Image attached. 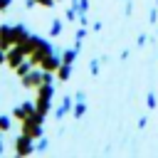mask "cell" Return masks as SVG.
Here are the masks:
<instances>
[{"label":"cell","mask_w":158,"mask_h":158,"mask_svg":"<svg viewBox=\"0 0 158 158\" xmlns=\"http://www.w3.org/2000/svg\"><path fill=\"white\" fill-rule=\"evenodd\" d=\"M37 99H35V106H37V114H42V116H47V111H49V106H52V96H54V86L52 84H40L37 89Z\"/></svg>","instance_id":"obj_1"},{"label":"cell","mask_w":158,"mask_h":158,"mask_svg":"<svg viewBox=\"0 0 158 158\" xmlns=\"http://www.w3.org/2000/svg\"><path fill=\"white\" fill-rule=\"evenodd\" d=\"M42 121H44V116L35 111V114H32V116H27L25 121H20V131L37 141V138H42Z\"/></svg>","instance_id":"obj_2"},{"label":"cell","mask_w":158,"mask_h":158,"mask_svg":"<svg viewBox=\"0 0 158 158\" xmlns=\"http://www.w3.org/2000/svg\"><path fill=\"white\" fill-rule=\"evenodd\" d=\"M37 148H35V138H30L27 133L20 131V136L15 138V153L17 156H32Z\"/></svg>","instance_id":"obj_3"},{"label":"cell","mask_w":158,"mask_h":158,"mask_svg":"<svg viewBox=\"0 0 158 158\" xmlns=\"http://www.w3.org/2000/svg\"><path fill=\"white\" fill-rule=\"evenodd\" d=\"M40 84H44V69H42V67H40V69L35 67L30 74L22 77V86H27V89H37Z\"/></svg>","instance_id":"obj_4"},{"label":"cell","mask_w":158,"mask_h":158,"mask_svg":"<svg viewBox=\"0 0 158 158\" xmlns=\"http://www.w3.org/2000/svg\"><path fill=\"white\" fill-rule=\"evenodd\" d=\"M25 59H27V52H25L20 44H12V47L7 49V64H10L12 69H17V67H20Z\"/></svg>","instance_id":"obj_5"},{"label":"cell","mask_w":158,"mask_h":158,"mask_svg":"<svg viewBox=\"0 0 158 158\" xmlns=\"http://www.w3.org/2000/svg\"><path fill=\"white\" fill-rule=\"evenodd\" d=\"M35 111H37V106H35L32 101H22L20 106H15V109H12V118L25 121V118H27V116H32Z\"/></svg>","instance_id":"obj_6"},{"label":"cell","mask_w":158,"mask_h":158,"mask_svg":"<svg viewBox=\"0 0 158 158\" xmlns=\"http://www.w3.org/2000/svg\"><path fill=\"white\" fill-rule=\"evenodd\" d=\"M12 44H15L12 25H0V47H2V49H10Z\"/></svg>","instance_id":"obj_7"},{"label":"cell","mask_w":158,"mask_h":158,"mask_svg":"<svg viewBox=\"0 0 158 158\" xmlns=\"http://www.w3.org/2000/svg\"><path fill=\"white\" fill-rule=\"evenodd\" d=\"M59 64H62V57L57 54V52H52V54H47L42 62H40V67L44 69V72H54L57 74V69H59Z\"/></svg>","instance_id":"obj_8"},{"label":"cell","mask_w":158,"mask_h":158,"mask_svg":"<svg viewBox=\"0 0 158 158\" xmlns=\"http://www.w3.org/2000/svg\"><path fill=\"white\" fill-rule=\"evenodd\" d=\"M69 109H74V99H72V96H62V104L54 109V118L59 121V118H62V116H64Z\"/></svg>","instance_id":"obj_9"},{"label":"cell","mask_w":158,"mask_h":158,"mask_svg":"<svg viewBox=\"0 0 158 158\" xmlns=\"http://www.w3.org/2000/svg\"><path fill=\"white\" fill-rule=\"evenodd\" d=\"M77 57H79V49H77V47H69V49L62 52V62H64V64H74Z\"/></svg>","instance_id":"obj_10"},{"label":"cell","mask_w":158,"mask_h":158,"mask_svg":"<svg viewBox=\"0 0 158 158\" xmlns=\"http://www.w3.org/2000/svg\"><path fill=\"white\" fill-rule=\"evenodd\" d=\"M72 114H74L77 118H81V116L86 114V99H74V109H72Z\"/></svg>","instance_id":"obj_11"},{"label":"cell","mask_w":158,"mask_h":158,"mask_svg":"<svg viewBox=\"0 0 158 158\" xmlns=\"http://www.w3.org/2000/svg\"><path fill=\"white\" fill-rule=\"evenodd\" d=\"M62 30H64V22H62L59 17H54V20H52V25H49V37H59V35H62Z\"/></svg>","instance_id":"obj_12"},{"label":"cell","mask_w":158,"mask_h":158,"mask_svg":"<svg viewBox=\"0 0 158 158\" xmlns=\"http://www.w3.org/2000/svg\"><path fill=\"white\" fill-rule=\"evenodd\" d=\"M69 74H72V64H64V62H62L59 69H57V79H59V81H67Z\"/></svg>","instance_id":"obj_13"},{"label":"cell","mask_w":158,"mask_h":158,"mask_svg":"<svg viewBox=\"0 0 158 158\" xmlns=\"http://www.w3.org/2000/svg\"><path fill=\"white\" fill-rule=\"evenodd\" d=\"M12 126V121H10V116H0V131H7Z\"/></svg>","instance_id":"obj_14"},{"label":"cell","mask_w":158,"mask_h":158,"mask_svg":"<svg viewBox=\"0 0 158 158\" xmlns=\"http://www.w3.org/2000/svg\"><path fill=\"white\" fill-rule=\"evenodd\" d=\"M47 146H49V141H47V138H37V143H35V148H37V151H47Z\"/></svg>","instance_id":"obj_15"},{"label":"cell","mask_w":158,"mask_h":158,"mask_svg":"<svg viewBox=\"0 0 158 158\" xmlns=\"http://www.w3.org/2000/svg\"><path fill=\"white\" fill-rule=\"evenodd\" d=\"M89 72H91V77H96V74H99V59H91V64H89Z\"/></svg>","instance_id":"obj_16"},{"label":"cell","mask_w":158,"mask_h":158,"mask_svg":"<svg viewBox=\"0 0 158 158\" xmlns=\"http://www.w3.org/2000/svg\"><path fill=\"white\" fill-rule=\"evenodd\" d=\"M146 104H148V109H156V94H148Z\"/></svg>","instance_id":"obj_17"},{"label":"cell","mask_w":158,"mask_h":158,"mask_svg":"<svg viewBox=\"0 0 158 158\" xmlns=\"http://www.w3.org/2000/svg\"><path fill=\"white\" fill-rule=\"evenodd\" d=\"M35 2H37V5H42V7H52L57 0H35Z\"/></svg>","instance_id":"obj_18"},{"label":"cell","mask_w":158,"mask_h":158,"mask_svg":"<svg viewBox=\"0 0 158 158\" xmlns=\"http://www.w3.org/2000/svg\"><path fill=\"white\" fill-rule=\"evenodd\" d=\"M10 5H12V0H0V12H5Z\"/></svg>","instance_id":"obj_19"},{"label":"cell","mask_w":158,"mask_h":158,"mask_svg":"<svg viewBox=\"0 0 158 158\" xmlns=\"http://www.w3.org/2000/svg\"><path fill=\"white\" fill-rule=\"evenodd\" d=\"M148 20H151V22H158V10H156V7L151 10V17H148Z\"/></svg>","instance_id":"obj_20"},{"label":"cell","mask_w":158,"mask_h":158,"mask_svg":"<svg viewBox=\"0 0 158 158\" xmlns=\"http://www.w3.org/2000/svg\"><path fill=\"white\" fill-rule=\"evenodd\" d=\"M2 62H7V49L0 47V64H2Z\"/></svg>","instance_id":"obj_21"},{"label":"cell","mask_w":158,"mask_h":158,"mask_svg":"<svg viewBox=\"0 0 158 158\" xmlns=\"http://www.w3.org/2000/svg\"><path fill=\"white\" fill-rule=\"evenodd\" d=\"M2 151H5V146H2V141H0V156H2Z\"/></svg>","instance_id":"obj_22"},{"label":"cell","mask_w":158,"mask_h":158,"mask_svg":"<svg viewBox=\"0 0 158 158\" xmlns=\"http://www.w3.org/2000/svg\"><path fill=\"white\" fill-rule=\"evenodd\" d=\"M156 7H158V0H156Z\"/></svg>","instance_id":"obj_23"},{"label":"cell","mask_w":158,"mask_h":158,"mask_svg":"<svg viewBox=\"0 0 158 158\" xmlns=\"http://www.w3.org/2000/svg\"><path fill=\"white\" fill-rule=\"evenodd\" d=\"M57 2H62V0H57Z\"/></svg>","instance_id":"obj_24"}]
</instances>
